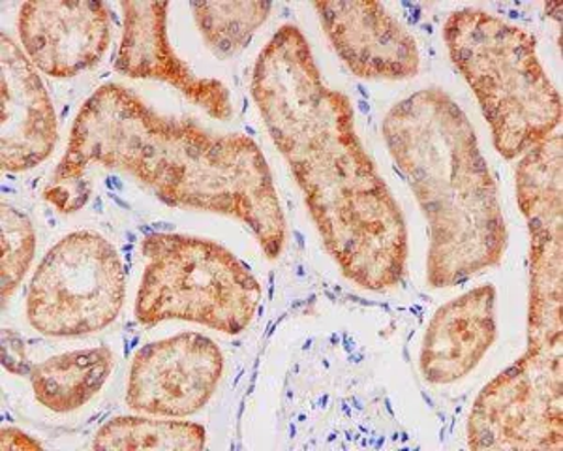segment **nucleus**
Instances as JSON below:
<instances>
[{
	"label": "nucleus",
	"instance_id": "10",
	"mask_svg": "<svg viewBox=\"0 0 563 451\" xmlns=\"http://www.w3.org/2000/svg\"><path fill=\"white\" fill-rule=\"evenodd\" d=\"M18 33L36 70L66 79L102 61L111 20L103 2L33 0L21 4Z\"/></svg>",
	"mask_w": 563,
	"mask_h": 451
},
{
	"label": "nucleus",
	"instance_id": "15",
	"mask_svg": "<svg viewBox=\"0 0 563 451\" xmlns=\"http://www.w3.org/2000/svg\"><path fill=\"white\" fill-rule=\"evenodd\" d=\"M207 429L177 418L119 416L98 429L95 450H203Z\"/></svg>",
	"mask_w": 563,
	"mask_h": 451
},
{
	"label": "nucleus",
	"instance_id": "17",
	"mask_svg": "<svg viewBox=\"0 0 563 451\" xmlns=\"http://www.w3.org/2000/svg\"><path fill=\"white\" fill-rule=\"evenodd\" d=\"M0 245H2V262H0V277H2V304L18 290L21 280L25 278L36 252V233L33 222L21 213L20 209L2 204L0 211Z\"/></svg>",
	"mask_w": 563,
	"mask_h": 451
},
{
	"label": "nucleus",
	"instance_id": "13",
	"mask_svg": "<svg viewBox=\"0 0 563 451\" xmlns=\"http://www.w3.org/2000/svg\"><path fill=\"white\" fill-rule=\"evenodd\" d=\"M498 337L496 288L481 284L435 310L422 339L419 369L434 386L466 378Z\"/></svg>",
	"mask_w": 563,
	"mask_h": 451
},
{
	"label": "nucleus",
	"instance_id": "6",
	"mask_svg": "<svg viewBox=\"0 0 563 451\" xmlns=\"http://www.w3.org/2000/svg\"><path fill=\"white\" fill-rule=\"evenodd\" d=\"M141 252L147 258L135 297L141 326L180 320L239 336L254 320L260 283L224 246L183 233H151Z\"/></svg>",
	"mask_w": 563,
	"mask_h": 451
},
{
	"label": "nucleus",
	"instance_id": "3",
	"mask_svg": "<svg viewBox=\"0 0 563 451\" xmlns=\"http://www.w3.org/2000/svg\"><path fill=\"white\" fill-rule=\"evenodd\" d=\"M530 233L526 350L481 389L467 419L472 450L563 448V138L549 135L515 172Z\"/></svg>",
	"mask_w": 563,
	"mask_h": 451
},
{
	"label": "nucleus",
	"instance_id": "18",
	"mask_svg": "<svg viewBox=\"0 0 563 451\" xmlns=\"http://www.w3.org/2000/svg\"><path fill=\"white\" fill-rule=\"evenodd\" d=\"M2 365L8 373L29 376L33 365L29 363L25 342L12 329H2Z\"/></svg>",
	"mask_w": 563,
	"mask_h": 451
},
{
	"label": "nucleus",
	"instance_id": "2",
	"mask_svg": "<svg viewBox=\"0 0 563 451\" xmlns=\"http://www.w3.org/2000/svg\"><path fill=\"white\" fill-rule=\"evenodd\" d=\"M92 166L132 175L166 206L243 222L271 260L286 246L269 164L249 135L214 134L190 119L162 116L126 87L108 84L77 113L45 200L60 213L79 211L89 200Z\"/></svg>",
	"mask_w": 563,
	"mask_h": 451
},
{
	"label": "nucleus",
	"instance_id": "12",
	"mask_svg": "<svg viewBox=\"0 0 563 451\" xmlns=\"http://www.w3.org/2000/svg\"><path fill=\"white\" fill-rule=\"evenodd\" d=\"M0 162L8 174L36 168L57 145V113L38 70L7 33L0 36Z\"/></svg>",
	"mask_w": 563,
	"mask_h": 451
},
{
	"label": "nucleus",
	"instance_id": "16",
	"mask_svg": "<svg viewBox=\"0 0 563 451\" xmlns=\"http://www.w3.org/2000/svg\"><path fill=\"white\" fill-rule=\"evenodd\" d=\"M271 2H192L190 10L199 33L218 58H231L246 50L257 29L269 20Z\"/></svg>",
	"mask_w": 563,
	"mask_h": 451
},
{
	"label": "nucleus",
	"instance_id": "4",
	"mask_svg": "<svg viewBox=\"0 0 563 451\" xmlns=\"http://www.w3.org/2000/svg\"><path fill=\"white\" fill-rule=\"evenodd\" d=\"M382 130L429 226V286L455 288L496 267L509 245L506 217L461 106L440 87H424L395 103Z\"/></svg>",
	"mask_w": 563,
	"mask_h": 451
},
{
	"label": "nucleus",
	"instance_id": "8",
	"mask_svg": "<svg viewBox=\"0 0 563 451\" xmlns=\"http://www.w3.org/2000/svg\"><path fill=\"white\" fill-rule=\"evenodd\" d=\"M224 373V354L201 333L148 342L130 365L126 405L158 418H190L206 408Z\"/></svg>",
	"mask_w": 563,
	"mask_h": 451
},
{
	"label": "nucleus",
	"instance_id": "19",
	"mask_svg": "<svg viewBox=\"0 0 563 451\" xmlns=\"http://www.w3.org/2000/svg\"><path fill=\"white\" fill-rule=\"evenodd\" d=\"M2 450H42V442L15 427L2 429Z\"/></svg>",
	"mask_w": 563,
	"mask_h": 451
},
{
	"label": "nucleus",
	"instance_id": "1",
	"mask_svg": "<svg viewBox=\"0 0 563 451\" xmlns=\"http://www.w3.org/2000/svg\"><path fill=\"white\" fill-rule=\"evenodd\" d=\"M250 90L342 275L363 290L402 284V209L358 140L350 98L325 85L299 26H280L263 47Z\"/></svg>",
	"mask_w": 563,
	"mask_h": 451
},
{
	"label": "nucleus",
	"instance_id": "11",
	"mask_svg": "<svg viewBox=\"0 0 563 451\" xmlns=\"http://www.w3.org/2000/svg\"><path fill=\"white\" fill-rule=\"evenodd\" d=\"M169 2H122V36L115 70L132 79L172 85L190 102L220 121L233 116L230 89L222 81L201 78L169 44Z\"/></svg>",
	"mask_w": 563,
	"mask_h": 451
},
{
	"label": "nucleus",
	"instance_id": "5",
	"mask_svg": "<svg viewBox=\"0 0 563 451\" xmlns=\"http://www.w3.org/2000/svg\"><path fill=\"white\" fill-rule=\"evenodd\" d=\"M443 42L506 161L556 132L562 97L539 61L533 34L481 8H461L449 13Z\"/></svg>",
	"mask_w": 563,
	"mask_h": 451
},
{
	"label": "nucleus",
	"instance_id": "14",
	"mask_svg": "<svg viewBox=\"0 0 563 451\" xmlns=\"http://www.w3.org/2000/svg\"><path fill=\"white\" fill-rule=\"evenodd\" d=\"M115 365L109 346L71 350L33 365L29 374L40 405L55 414H70L95 399Z\"/></svg>",
	"mask_w": 563,
	"mask_h": 451
},
{
	"label": "nucleus",
	"instance_id": "7",
	"mask_svg": "<svg viewBox=\"0 0 563 451\" xmlns=\"http://www.w3.org/2000/svg\"><path fill=\"white\" fill-rule=\"evenodd\" d=\"M126 296L124 265L98 232H71L53 245L26 292L25 315L47 337H85L115 322Z\"/></svg>",
	"mask_w": 563,
	"mask_h": 451
},
{
	"label": "nucleus",
	"instance_id": "9",
	"mask_svg": "<svg viewBox=\"0 0 563 451\" xmlns=\"http://www.w3.org/2000/svg\"><path fill=\"white\" fill-rule=\"evenodd\" d=\"M312 7L334 52L357 78L404 81L421 70L417 40L382 2L327 0Z\"/></svg>",
	"mask_w": 563,
	"mask_h": 451
}]
</instances>
